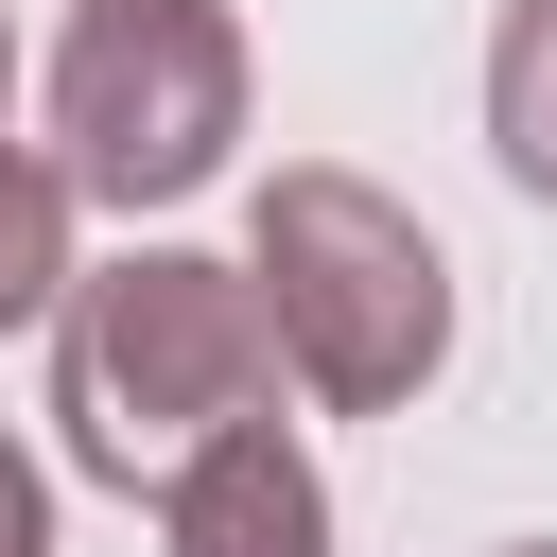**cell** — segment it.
<instances>
[{
  "instance_id": "obj_1",
  "label": "cell",
  "mask_w": 557,
  "mask_h": 557,
  "mask_svg": "<svg viewBox=\"0 0 557 557\" xmlns=\"http://www.w3.org/2000/svg\"><path fill=\"white\" fill-rule=\"evenodd\" d=\"M52 418L104 487H174L209 435L278 418V313L244 261H191V244H122L104 278H70L52 313Z\"/></svg>"
},
{
  "instance_id": "obj_2",
  "label": "cell",
  "mask_w": 557,
  "mask_h": 557,
  "mask_svg": "<svg viewBox=\"0 0 557 557\" xmlns=\"http://www.w3.org/2000/svg\"><path fill=\"white\" fill-rule=\"evenodd\" d=\"M244 278L278 313V366L331 400V418H400L435 366H453V261L435 226L348 174V157H278L261 174V226H244Z\"/></svg>"
},
{
  "instance_id": "obj_3",
  "label": "cell",
  "mask_w": 557,
  "mask_h": 557,
  "mask_svg": "<svg viewBox=\"0 0 557 557\" xmlns=\"http://www.w3.org/2000/svg\"><path fill=\"white\" fill-rule=\"evenodd\" d=\"M244 139V17L226 0H70L52 35V174L104 209H191Z\"/></svg>"
},
{
  "instance_id": "obj_4",
  "label": "cell",
  "mask_w": 557,
  "mask_h": 557,
  "mask_svg": "<svg viewBox=\"0 0 557 557\" xmlns=\"http://www.w3.org/2000/svg\"><path fill=\"white\" fill-rule=\"evenodd\" d=\"M157 540L174 557H331V487H313V453L278 418H244L157 487Z\"/></svg>"
},
{
  "instance_id": "obj_5",
  "label": "cell",
  "mask_w": 557,
  "mask_h": 557,
  "mask_svg": "<svg viewBox=\"0 0 557 557\" xmlns=\"http://www.w3.org/2000/svg\"><path fill=\"white\" fill-rule=\"evenodd\" d=\"M487 157L557 209V0H505V35H487Z\"/></svg>"
},
{
  "instance_id": "obj_6",
  "label": "cell",
  "mask_w": 557,
  "mask_h": 557,
  "mask_svg": "<svg viewBox=\"0 0 557 557\" xmlns=\"http://www.w3.org/2000/svg\"><path fill=\"white\" fill-rule=\"evenodd\" d=\"M17 313H70V174L0 139V331Z\"/></svg>"
},
{
  "instance_id": "obj_7",
  "label": "cell",
  "mask_w": 557,
  "mask_h": 557,
  "mask_svg": "<svg viewBox=\"0 0 557 557\" xmlns=\"http://www.w3.org/2000/svg\"><path fill=\"white\" fill-rule=\"evenodd\" d=\"M0 557H52V487H35L17 435H0Z\"/></svg>"
},
{
  "instance_id": "obj_8",
  "label": "cell",
  "mask_w": 557,
  "mask_h": 557,
  "mask_svg": "<svg viewBox=\"0 0 557 557\" xmlns=\"http://www.w3.org/2000/svg\"><path fill=\"white\" fill-rule=\"evenodd\" d=\"M0 104H17V17H0Z\"/></svg>"
},
{
  "instance_id": "obj_9",
  "label": "cell",
  "mask_w": 557,
  "mask_h": 557,
  "mask_svg": "<svg viewBox=\"0 0 557 557\" xmlns=\"http://www.w3.org/2000/svg\"><path fill=\"white\" fill-rule=\"evenodd\" d=\"M505 557H557V540H505Z\"/></svg>"
}]
</instances>
